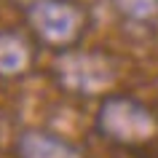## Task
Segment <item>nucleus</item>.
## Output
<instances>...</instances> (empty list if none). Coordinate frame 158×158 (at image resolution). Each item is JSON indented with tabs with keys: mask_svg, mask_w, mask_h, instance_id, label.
Returning <instances> with one entry per match:
<instances>
[{
	"mask_svg": "<svg viewBox=\"0 0 158 158\" xmlns=\"http://www.w3.org/2000/svg\"><path fill=\"white\" fill-rule=\"evenodd\" d=\"M54 75L73 94H99L115 81V62L99 51H64L54 62Z\"/></svg>",
	"mask_w": 158,
	"mask_h": 158,
	"instance_id": "f257e3e1",
	"label": "nucleus"
},
{
	"mask_svg": "<svg viewBox=\"0 0 158 158\" xmlns=\"http://www.w3.org/2000/svg\"><path fill=\"white\" fill-rule=\"evenodd\" d=\"M99 131L121 145H139L156 134V118L150 110L129 97H107L97 113Z\"/></svg>",
	"mask_w": 158,
	"mask_h": 158,
	"instance_id": "f03ea898",
	"label": "nucleus"
},
{
	"mask_svg": "<svg viewBox=\"0 0 158 158\" xmlns=\"http://www.w3.org/2000/svg\"><path fill=\"white\" fill-rule=\"evenodd\" d=\"M27 22L43 43L67 48L83 32V11L70 0H35L27 6Z\"/></svg>",
	"mask_w": 158,
	"mask_h": 158,
	"instance_id": "7ed1b4c3",
	"label": "nucleus"
},
{
	"mask_svg": "<svg viewBox=\"0 0 158 158\" xmlns=\"http://www.w3.org/2000/svg\"><path fill=\"white\" fill-rule=\"evenodd\" d=\"M19 158H83V153L51 131H24L16 139Z\"/></svg>",
	"mask_w": 158,
	"mask_h": 158,
	"instance_id": "20e7f679",
	"label": "nucleus"
},
{
	"mask_svg": "<svg viewBox=\"0 0 158 158\" xmlns=\"http://www.w3.org/2000/svg\"><path fill=\"white\" fill-rule=\"evenodd\" d=\"M32 64V46L16 30H0V78L22 75Z\"/></svg>",
	"mask_w": 158,
	"mask_h": 158,
	"instance_id": "39448f33",
	"label": "nucleus"
},
{
	"mask_svg": "<svg viewBox=\"0 0 158 158\" xmlns=\"http://www.w3.org/2000/svg\"><path fill=\"white\" fill-rule=\"evenodd\" d=\"M129 19H150L158 14V0H113Z\"/></svg>",
	"mask_w": 158,
	"mask_h": 158,
	"instance_id": "423d86ee",
	"label": "nucleus"
},
{
	"mask_svg": "<svg viewBox=\"0 0 158 158\" xmlns=\"http://www.w3.org/2000/svg\"><path fill=\"white\" fill-rule=\"evenodd\" d=\"M16 3H35V0H16Z\"/></svg>",
	"mask_w": 158,
	"mask_h": 158,
	"instance_id": "0eeeda50",
	"label": "nucleus"
}]
</instances>
